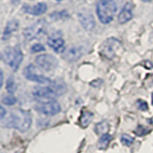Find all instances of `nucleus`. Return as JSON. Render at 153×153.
Returning a JSON list of instances; mask_svg holds the SVG:
<instances>
[{"mask_svg":"<svg viewBox=\"0 0 153 153\" xmlns=\"http://www.w3.org/2000/svg\"><path fill=\"white\" fill-rule=\"evenodd\" d=\"M56 1H60V0H56Z\"/></svg>","mask_w":153,"mask_h":153,"instance_id":"28","label":"nucleus"},{"mask_svg":"<svg viewBox=\"0 0 153 153\" xmlns=\"http://www.w3.org/2000/svg\"><path fill=\"white\" fill-rule=\"evenodd\" d=\"M79 21L86 30L91 31L95 28V20L89 13H84L79 14Z\"/></svg>","mask_w":153,"mask_h":153,"instance_id":"14","label":"nucleus"},{"mask_svg":"<svg viewBox=\"0 0 153 153\" xmlns=\"http://www.w3.org/2000/svg\"><path fill=\"white\" fill-rule=\"evenodd\" d=\"M117 12V4L114 0H100L97 4V14L102 24L110 23Z\"/></svg>","mask_w":153,"mask_h":153,"instance_id":"2","label":"nucleus"},{"mask_svg":"<svg viewBox=\"0 0 153 153\" xmlns=\"http://www.w3.org/2000/svg\"><path fill=\"white\" fill-rule=\"evenodd\" d=\"M93 119V113L88 110H82L79 118V123L81 127H87Z\"/></svg>","mask_w":153,"mask_h":153,"instance_id":"16","label":"nucleus"},{"mask_svg":"<svg viewBox=\"0 0 153 153\" xmlns=\"http://www.w3.org/2000/svg\"><path fill=\"white\" fill-rule=\"evenodd\" d=\"M2 57L13 71H17L23 60V54L19 48L8 47L3 51Z\"/></svg>","mask_w":153,"mask_h":153,"instance_id":"3","label":"nucleus"},{"mask_svg":"<svg viewBox=\"0 0 153 153\" xmlns=\"http://www.w3.org/2000/svg\"><path fill=\"white\" fill-rule=\"evenodd\" d=\"M122 50V43L117 38H107L100 47V54L108 59H113Z\"/></svg>","mask_w":153,"mask_h":153,"instance_id":"4","label":"nucleus"},{"mask_svg":"<svg viewBox=\"0 0 153 153\" xmlns=\"http://www.w3.org/2000/svg\"><path fill=\"white\" fill-rule=\"evenodd\" d=\"M16 98L13 95H3L2 97V103L5 105H13L16 103Z\"/></svg>","mask_w":153,"mask_h":153,"instance_id":"19","label":"nucleus"},{"mask_svg":"<svg viewBox=\"0 0 153 153\" xmlns=\"http://www.w3.org/2000/svg\"><path fill=\"white\" fill-rule=\"evenodd\" d=\"M18 26H19V23L17 20H16V19H13V20H11L9 21L7 23L6 25V28H5L4 30V33H3V36H2V39L5 41L6 39H8V38L11 36L12 33L16 31L18 29Z\"/></svg>","mask_w":153,"mask_h":153,"instance_id":"15","label":"nucleus"},{"mask_svg":"<svg viewBox=\"0 0 153 153\" xmlns=\"http://www.w3.org/2000/svg\"><path fill=\"white\" fill-rule=\"evenodd\" d=\"M151 102H152V105H153V93L151 95Z\"/></svg>","mask_w":153,"mask_h":153,"instance_id":"26","label":"nucleus"},{"mask_svg":"<svg viewBox=\"0 0 153 153\" xmlns=\"http://www.w3.org/2000/svg\"><path fill=\"white\" fill-rule=\"evenodd\" d=\"M31 50L33 53H39V52H43L45 51V47L43 46L40 43H36V44H33L31 48Z\"/></svg>","mask_w":153,"mask_h":153,"instance_id":"23","label":"nucleus"},{"mask_svg":"<svg viewBox=\"0 0 153 153\" xmlns=\"http://www.w3.org/2000/svg\"><path fill=\"white\" fill-rule=\"evenodd\" d=\"M46 32V23L44 20H39L33 24L32 26L26 28L24 30V36L26 37L27 40H33L39 38L41 36H43Z\"/></svg>","mask_w":153,"mask_h":153,"instance_id":"7","label":"nucleus"},{"mask_svg":"<svg viewBox=\"0 0 153 153\" xmlns=\"http://www.w3.org/2000/svg\"><path fill=\"white\" fill-rule=\"evenodd\" d=\"M25 10V12L27 13H30V14H33V16H41L44 13H46L47 11V5L45 3H38V4H36L35 6H32V7H28L26 6L24 8Z\"/></svg>","mask_w":153,"mask_h":153,"instance_id":"13","label":"nucleus"},{"mask_svg":"<svg viewBox=\"0 0 153 153\" xmlns=\"http://www.w3.org/2000/svg\"><path fill=\"white\" fill-rule=\"evenodd\" d=\"M5 115H6V109H5L3 106L0 107V119L3 120L5 119Z\"/></svg>","mask_w":153,"mask_h":153,"instance_id":"24","label":"nucleus"},{"mask_svg":"<svg viewBox=\"0 0 153 153\" xmlns=\"http://www.w3.org/2000/svg\"><path fill=\"white\" fill-rule=\"evenodd\" d=\"M32 124V115L29 111L16 109L10 114L9 126H13L20 132H26Z\"/></svg>","mask_w":153,"mask_h":153,"instance_id":"1","label":"nucleus"},{"mask_svg":"<svg viewBox=\"0 0 153 153\" xmlns=\"http://www.w3.org/2000/svg\"><path fill=\"white\" fill-rule=\"evenodd\" d=\"M3 81H4V75H3V72L1 71L0 72V88L3 86Z\"/></svg>","mask_w":153,"mask_h":153,"instance_id":"25","label":"nucleus"},{"mask_svg":"<svg viewBox=\"0 0 153 153\" xmlns=\"http://www.w3.org/2000/svg\"><path fill=\"white\" fill-rule=\"evenodd\" d=\"M108 130H109V124L107 122L102 121L100 123H98L95 126V131L98 135H105V134H108Z\"/></svg>","mask_w":153,"mask_h":153,"instance_id":"17","label":"nucleus"},{"mask_svg":"<svg viewBox=\"0 0 153 153\" xmlns=\"http://www.w3.org/2000/svg\"><path fill=\"white\" fill-rule=\"evenodd\" d=\"M133 13H132V7L130 4H126L122 10V12L120 13L118 16V20L121 24L127 23L132 19Z\"/></svg>","mask_w":153,"mask_h":153,"instance_id":"12","label":"nucleus"},{"mask_svg":"<svg viewBox=\"0 0 153 153\" xmlns=\"http://www.w3.org/2000/svg\"><path fill=\"white\" fill-rule=\"evenodd\" d=\"M36 110L46 116H54L60 112L61 106L56 100H51L48 102H38L36 105Z\"/></svg>","mask_w":153,"mask_h":153,"instance_id":"9","label":"nucleus"},{"mask_svg":"<svg viewBox=\"0 0 153 153\" xmlns=\"http://www.w3.org/2000/svg\"><path fill=\"white\" fill-rule=\"evenodd\" d=\"M36 62L41 69L47 72H51L53 70H55L57 67V65H59V60H57L56 57L50 54L37 56L36 57Z\"/></svg>","mask_w":153,"mask_h":153,"instance_id":"8","label":"nucleus"},{"mask_svg":"<svg viewBox=\"0 0 153 153\" xmlns=\"http://www.w3.org/2000/svg\"><path fill=\"white\" fill-rule=\"evenodd\" d=\"M121 142L123 145L129 146L134 143V138L127 135V134H123V135H122V137H121Z\"/></svg>","mask_w":153,"mask_h":153,"instance_id":"21","label":"nucleus"},{"mask_svg":"<svg viewBox=\"0 0 153 153\" xmlns=\"http://www.w3.org/2000/svg\"><path fill=\"white\" fill-rule=\"evenodd\" d=\"M23 74L28 80L35 81L36 83L50 85L53 82L50 79L46 78V76H43L40 72H38L36 67L33 64H29L28 66H26L25 69L23 71Z\"/></svg>","mask_w":153,"mask_h":153,"instance_id":"6","label":"nucleus"},{"mask_svg":"<svg viewBox=\"0 0 153 153\" xmlns=\"http://www.w3.org/2000/svg\"><path fill=\"white\" fill-rule=\"evenodd\" d=\"M83 55V49L80 46H71L63 53L64 59L70 62L79 60Z\"/></svg>","mask_w":153,"mask_h":153,"instance_id":"11","label":"nucleus"},{"mask_svg":"<svg viewBox=\"0 0 153 153\" xmlns=\"http://www.w3.org/2000/svg\"><path fill=\"white\" fill-rule=\"evenodd\" d=\"M143 1H145V2H149V1H151V0H143Z\"/></svg>","mask_w":153,"mask_h":153,"instance_id":"27","label":"nucleus"},{"mask_svg":"<svg viewBox=\"0 0 153 153\" xmlns=\"http://www.w3.org/2000/svg\"><path fill=\"white\" fill-rule=\"evenodd\" d=\"M110 141H111V136H110L109 134L102 135L98 143V148L99 149H105V148L108 146Z\"/></svg>","mask_w":153,"mask_h":153,"instance_id":"18","label":"nucleus"},{"mask_svg":"<svg viewBox=\"0 0 153 153\" xmlns=\"http://www.w3.org/2000/svg\"><path fill=\"white\" fill-rule=\"evenodd\" d=\"M49 45L56 53H63L65 49V42L59 32H56L49 36L47 40Z\"/></svg>","mask_w":153,"mask_h":153,"instance_id":"10","label":"nucleus"},{"mask_svg":"<svg viewBox=\"0 0 153 153\" xmlns=\"http://www.w3.org/2000/svg\"><path fill=\"white\" fill-rule=\"evenodd\" d=\"M137 106L139 107V109L142 110V111H147L148 110V104L143 100H137Z\"/></svg>","mask_w":153,"mask_h":153,"instance_id":"22","label":"nucleus"},{"mask_svg":"<svg viewBox=\"0 0 153 153\" xmlns=\"http://www.w3.org/2000/svg\"><path fill=\"white\" fill-rule=\"evenodd\" d=\"M6 89L8 91V93L11 94V95H13L16 91V81H14L13 76H11V78L7 80Z\"/></svg>","mask_w":153,"mask_h":153,"instance_id":"20","label":"nucleus"},{"mask_svg":"<svg viewBox=\"0 0 153 153\" xmlns=\"http://www.w3.org/2000/svg\"><path fill=\"white\" fill-rule=\"evenodd\" d=\"M57 96L59 95L51 85L44 86V87H36L33 90V97L38 102H48L51 100H56Z\"/></svg>","mask_w":153,"mask_h":153,"instance_id":"5","label":"nucleus"}]
</instances>
